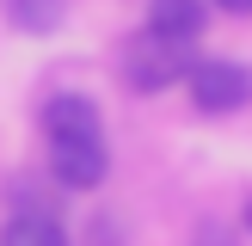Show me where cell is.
I'll list each match as a JSON object with an SVG mask.
<instances>
[{
  "instance_id": "cell-7",
  "label": "cell",
  "mask_w": 252,
  "mask_h": 246,
  "mask_svg": "<svg viewBox=\"0 0 252 246\" xmlns=\"http://www.w3.org/2000/svg\"><path fill=\"white\" fill-rule=\"evenodd\" d=\"M0 19L19 37H49L68 25V0H0Z\"/></svg>"
},
{
  "instance_id": "cell-10",
  "label": "cell",
  "mask_w": 252,
  "mask_h": 246,
  "mask_svg": "<svg viewBox=\"0 0 252 246\" xmlns=\"http://www.w3.org/2000/svg\"><path fill=\"white\" fill-rule=\"evenodd\" d=\"M240 234H252V197H246V209H240Z\"/></svg>"
},
{
  "instance_id": "cell-6",
  "label": "cell",
  "mask_w": 252,
  "mask_h": 246,
  "mask_svg": "<svg viewBox=\"0 0 252 246\" xmlns=\"http://www.w3.org/2000/svg\"><path fill=\"white\" fill-rule=\"evenodd\" d=\"M142 25L154 37H166V43H203V31H209V0H148V12H142Z\"/></svg>"
},
{
  "instance_id": "cell-8",
  "label": "cell",
  "mask_w": 252,
  "mask_h": 246,
  "mask_svg": "<svg viewBox=\"0 0 252 246\" xmlns=\"http://www.w3.org/2000/svg\"><path fill=\"white\" fill-rule=\"evenodd\" d=\"M191 246H240V228H228V221H197Z\"/></svg>"
},
{
  "instance_id": "cell-5",
  "label": "cell",
  "mask_w": 252,
  "mask_h": 246,
  "mask_svg": "<svg viewBox=\"0 0 252 246\" xmlns=\"http://www.w3.org/2000/svg\"><path fill=\"white\" fill-rule=\"evenodd\" d=\"M0 246H74L56 203H12L0 221Z\"/></svg>"
},
{
  "instance_id": "cell-1",
  "label": "cell",
  "mask_w": 252,
  "mask_h": 246,
  "mask_svg": "<svg viewBox=\"0 0 252 246\" xmlns=\"http://www.w3.org/2000/svg\"><path fill=\"white\" fill-rule=\"evenodd\" d=\"M191 68H197V49L191 43H166V37H154L148 25L135 37H123V49H117V80L129 86L135 98H154V92L185 86Z\"/></svg>"
},
{
  "instance_id": "cell-3",
  "label": "cell",
  "mask_w": 252,
  "mask_h": 246,
  "mask_svg": "<svg viewBox=\"0 0 252 246\" xmlns=\"http://www.w3.org/2000/svg\"><path fill=\"white\" fill-rule=\"evenodd\" d=\"M56 191H98L111 179V142L105 135H74V142H43Z\"/></svg>"
},
{
  "instance_id": "cell-9",
  "label": "cell",
  "mask_w": 252,
  "mask_h": 246,
  "mask_svg": "<svg viewBox=\"0 0 252 246\" xmlns=\"http://www.w3.org/2000/svg\"><path fill=\"white\" fill-rule=\"evenodd\" d=\"M209 12H228V19H252V0H209Z\"/></svg>"
},
{
  "instance_id": "cell-4",
  "label": "cell",
  "mask_w": 252,
  "mask_h": 246,
  "mask_svg": "<svg viewBox=\"0 0 252 246\" xmlns=\"http://www.w3.org/2000/svg\"><path fill=\"white\" fill-rule=\"evenodd\" d=\"M37 129L43 142H74V135H105V111L93 92H49L37 105Z\"/></svg>"
},
{
  "instance_id": "cell-2",
  "label": "cell",
  "mask_w": 252,
  "mask_h": 246,
  "mask_svg": "<svg viewBox=\"0 0 252 246\" xmlns=\"http://www.w3.org/2000/svg\"><path fill=\"white\" fill-rule=\"evenodd\" d=\"M185 92L203 117H234L252 105V62L240 56H197V68L185 74Z\"/></svg>"
}]
</instances>
